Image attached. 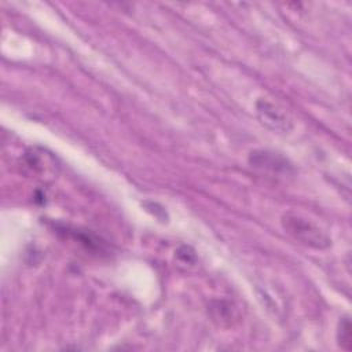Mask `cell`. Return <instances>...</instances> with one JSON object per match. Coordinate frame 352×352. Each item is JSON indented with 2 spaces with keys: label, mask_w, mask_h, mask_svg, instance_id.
Returning <instances> with one entry per match:
<instances>
[{
  "label": "cell",
  "mask_w": 352,
  "mask_h": 352,
  "mask_svg": "<svg viewBox=\"0 0 352 352\" xmlns=\"http://www.w3.org/2000/svg\"><path fill=\"white\" fill-rule=\"evenodd\" d=\"M280 226L286 234L305 246L316 250L331 246V238L322 228L294 212H286L280 219Z\"/></svg>",
  "instance_id": "cell-1"
},
{
  "label": "cell",
  "mask_w": 352,
  "mask_h": 352,
  "mask_svg": "<svg viewBox=\"0 0 352 352\" xmlns=\"http://www.w3.org/2000/svg\"><path fill=\"white\" fill-rule=\"evenodd\" d=\"M256 114L261 125L276 133H289L293 129L292 117L278 104L260 98L256 100Z\"/></svg>",
  "instance_id": "cell-2"
},
{
  "label": "cell",
  "mask_w": 352,
  "mask_h": 352,
  "mask_svg": "<svg viewBox=\"0 0 352 352\" xmlns=\"http://www.w3.org/2000/svg\"><path fill=\"white\" fill-rule=\"evenodd\" d=\"M248 162L252 168L261 170V172H270L278 176L290 175L294 172L293 164L283 157L279 153L271 151V150H253L249 153Z\"/></svg>",
  "instance_id": "cell-3"
},
{
  "label": "cell",
  "mask_w": 352,
  "mask_h": 352,
  "mask_svg": "<svg viewBox=\"0 0 352 352\" xmlns=\"http://www.w3.org/2000/svg\"><path fill=\"white\" fill-rule=\"evenodd\" d=\"M336 338H337V344L341 349H344V351L351 349V320H349L348 315L340 318L338 324H337Z\"/></svg>",
  "instance_id": "cell-4"
}]
</instances>
